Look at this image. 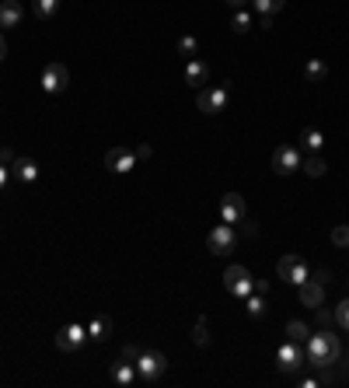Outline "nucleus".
<instances>
[{
	"label": "nucleus",
	"instance_id": "nucleus-5",
	"mask_svg": "<svg viewBox=\"0 0 349 388\" xmlns=\"http://www.w3.org/2000/svg\"><path fill=\"white\" fill-rule=\"evenodd\" d=\"M227 98H230V88L227 84H217V88H199L196 95V108L206 116H220L227 108Z\"/></svg>",
	"mask_w": 349,
	"mask_h": 388
},
{
	"label": "nucleus",
	"instance_id": "nucleus-21",
	"mask_svg": "<svg viewBox=\"0 0 349 388\" xmlns=\"http://www.w3.org/2000/svg\"><path fill=\"white\" fill-rule=\"evenodd\" d=\"M308 336H311V329H308V325H304L301 318H290V322H286V340H294V343H304Z\"/></svg>",
	"mask_w": 349,
	"mask_h": 388
},
{
	"label": "nucleus",
	"instance_id": "nucleus-30",
	"mask_svg": "<svg viewBox=\"0 0 349 388\" xmlns=\"http://www.w3.org/2000/svg\"><path fill=\"white\" fill-rule=\"evenodd\" d=\"M335 322L349 332V298H342V301H339V308H335Z\"/></svg>",
	"mask_w": 349,
	"mask_h": 388
},
{
	"label": "nucleus",
	"instance_id": "nucleus-13",
	"mask_svg": "<svg viewBox=\"0 0 349 388\" xmlns=\"http://www.w3.org/2000/svg\"><path fill=\"white\" fill-rule=\"evenodd\" d=\"M108 378L115 381V385H123V388H133L137 381H140V374H137V364H130V360H115L112 367H108Z\"/></svg>",
	"mask_w": 349,
	"mask_h": 388
},
{
	"label": "nucleus",
	"instance_id": "nucleus-12",
	"mask_svg": "<svg viewBox=\"0 0 349 388\" xmlns=\"http://www.w3.org/2000/svg\"><path fill=\"white\" fill-rule=\"evenodd\" d=\"M241 217H245V196L241 193H227L220 200V220L223 224H238Z\"/></svg>",
	"mask_w": 349,
	"mask_h": 388
},
{
	"label": "nucleus",
	"instance_id": "nucleus-23",
	"mask_svg": "<svg viewBox=\"0 0 349 388\" xmlns=\"http://www.w3.org/2000/svg\"><path fill=\"white\" fill-rule=\"evenodd\" d=\"M301 144L308 147V154H318V151L325 147V137H321V130H311V126H308V130L301 133Z\"/></svg>",
	"mask_w": 349,
	"mask_h": 388
},
{
	"label": "nucleus",
	"instance_id": "nucleus-35",
	"mask_svg": "<svg viewBox=\"0 0 349 388\" xmlns=\"http://www.w3.org/2000/svg\"><path fill=\"white\" fill-rule=\"evenodd\" d=\"M8 175H11V168L8 164H0V193H4V186H8Z\"/></svg>",
	"mask_w": 349,
	"mask_h": 388
},
{
	"label": "nucleus",
	"instance_id": "nucleus-14",
	"mask_svg": "<svg viewBox=\"0 0 349 388\" xmlns=\"http://www.w3.org/2000/svg\"><path fill=\"white\" fill-rule=\"evenodd\" d=\"M297 291H301V304H304V308H321V304H325V284L308 280V284H301Z\"/></svg>",
	"mask_w": 349,
	"mask_h": 388
},
{
	"label": "nucleus",
	"instance_id": "nucleus-20",
	"mask_svg": "<svg viewBox=\"0 0 349 388\" xmlns=\"http://www.w3.org/2000/svg\"><path fill=\"white\" fill-rule=\"evenodd\" d=\"M252 8H255L259 18H276L286 8V0H252Z\"/></svg>",
	"mask_w": 349,
	"mask_h": 388
},
{
	"label": "nucleus",
	"instance_id": "nucleus-33",
	"mask_svg": "<svg viewBox=\"0 0 349 388\" xmlns=\"http://www.w3.org/2000/svg\"><path fill=\"white\" fill-rule=\"evenodd\" d=\"M238 224H245L241 231H245L248 238H255V235H259V224H255V220H248V217H241V220H238Z\"/></svg>",
	"mask_w": 349,
	"mask_h": 388
},
{
	"label": "nucleus",
	"instance_id": "nucleus-28",
	"mask_svg": "<svg viewBox=\"0 0 349 388\" xmlns=\"http://www.w3.org/2000/svg\"><path fill=\"white\" fill-rule=\"evenodd\" d=\"M192 343H196V347H210V329H206V318H199V322H196V329H192Z\"/></svg>",
	"mask_w": 349,
	"mask_h": 388
},
{
	"label": "nucleus",
	"instance_id": "nucleus-36",
	"mask_svg": "<svg viewBox=\"0 0 349 388\" xmlns=\"http://www.w3.org/2000/svg\"><path fill=\"white\" fill-rule=\"evenodd\" d=\"M315 311H318V322H321V325H328V322H332V311H321V308H315Z\"/></svg>",
	"mask_w": 349,
	"mask_h": 388
},
{
	"label": "nucleus",
	"instance_id": "nucleus-32",
	"mask_svg": "<svg viewBox=\"0 0 349 388\" xmlns=\"http://www.w3.org/2000/svg\"><path fill=\"white\" fill-rule=\"evenodd\" d=\"M140 350H143V347H137V343H126V347H123V360H130V364H133V360L140 357Z\"/></svg>",
	"mask_w": 349,
	"mask_h": 388
},
{
	"label": "nucleus",
	"instance_id": "nucleus-4",
	"mask_svg": "<svg viewBox=\"0 0 349 388\" xmlns=\"http://www.w3.org/2000/svg\"><path fill=\"white\" fill-rule=\"evenodd\" d=\"M133 364H137L140 381H157V378L168 374V357H164L161 350H140V357H137Z\"/></svg>",
	"mask_w": 349,
	"mask_h": 388
},
{
	"label": "nucleus",
	"instance_id": "nucleus-3",
	"mask_svg": "<svg viewBox=\"0 0 349 388\" xmlns=\"http://www.w3.org/2000/svg\"><path fill=\"white\" fill-rule=\"evenodd\" d=\"M276 276H279V280H286V284H294V287H301V284L311 280V266L301 255H283L276 262Z\"/></svg>",
	"mask_w": 349,
	"mask_h": 388
},
{
	"label": "nucleus",
	"instance_id": "nucleus-19",
	"mask_svg": "<svg viewBox=\"0 0 349 388\" xmlns=\"http://www.w3.org/2000/svg\"><path fill=\"white\" fill-rule=\"evenodd\" d=\"M301 172L311 175V179H321V175L328 172V164H325L321 154H308V157H301Z\"/></svg>",
	"mask_w": 349,
	"mask_h": 388
},
{
	"label": "nucleus",
	"instance_id": "nucleus-38",
	"mask_svg": "<svg viewBox=\"0 0 349 388\" xmlns=\"http://www.w3.org/2000/svg\"><path fill=\"white\" fill-rule=\"evenodd\" d=\"M227 4H230V8H235V11H238V8L245 4V0H227Z\"/></svg>",
	"mask_w": 349,
	"mask_h": 388
},
{
	"label": "nucleus",
	"instance_id": "nucleus-34",
	"mask_svg": "<svg viewBox=\"0 0 349 388\" xmlns=\"http://www.w3.org/2000/svg\"><path fill=\"white\" fill-rule=\"evenodd\" d=\"M0 164H8V168L14 164V151L11 147H0Z\"/></svg>",
	"mask_w": 349,
	"mask_h": 388
},
{
	"label": "nucleus",
	"instance_id": "nucleus-26",
	"mask_svg": "<svg viewBox=\"0 0 349 388\" xmlns=\"http://www.w3.org/2000/svg\"><path fill=\"white\" fill-rule=\"evenodd\" d=\"M245 308H248V315H252V318H262V315H266V301H262V294H259V291H252V294L245 298Z\"/></svg>",
	"mask_w": 349,
	"mask_h": 388
},
{
	"label": "nucleus",
	"instance_id": "nucleus-22",
	"mask_svg": "<svg viewBox=\"0 0 349 388\" xmlns=\"http://www.w3.org/2000/svg\"><path fill=\"white\" fill-rule=\"evenodd\" d=\"M304 77H308L311 84H315V81H325V77H328V64H325V60H308V64H304Z\"/></svg>",
	"mask_w": 349,
	"mask_h": 388
},
{
	"label": "nucleus",
	"instance_id": "nucleus-17",
	"mask_svg": "<svg viewBox=\"0 0 349 388\" xmlns=\"http://www.w3.org/2000/svg\"><path fill=\"white\" fill-rule=\"evenodd\" d=\"M11 172H14V179L18 182H35L39 179V164L32 161V157H14V164H11Z\"/></svg>",
	"mask_w": 349,
	"mask_h": 388
},
{
	"label": "nucleus",
	"instance_id": "nucleus-1",
	"mask_svg": "<svg viewBox=\"0 0 349 388\" xmlns=\"http://www.w3.org/2000/svg\"><path fill=\"white\" fill-rule=\"evenodd\" d=\"M304 353H308V364L315 367H332L339 357H342V343L335 332L321 329V332H311V336L304 340Z\"/></svg>",
	"mask_w": 349,
	"mask_h": 388
},
{
	"label": "nucleus",
	"instance_id": "nucleus-7",
	"mask_svg": "<svg viewBox=\"0 0 349 388\" xmlns=\"http://www.w3.org/2000/svg\"><path fill=\"white\" fill-rule=\"evenodd\" d=\"M39 84H42V91H46V95H63V91H67V84H70V70H67L63 64H46V67H42Z\"/></svg>",
	"mask_w": 349,
	"mask_h": 388
},
{
	"label": "nucleus",
	"instance_id": "nucleus-27",
	"mask_svg": "<svg viewBox=\"0 0 349 388\" xmlns=\"http://www.w3.org/2000/svg\"><path fill=\"white\" fill-rule=\"evenodd\" d=\"M179 52L192 60V57H199V42H196L192 35H182V39H179Z\"/></svg>",
	"mask_w": 349,
	"mask_h": 388
},
{
	"label": "nucleus",
	"instance_id": "nucleus-31",
	"mask_svg": "<svg viewBox=\"0 0 349 388\" xmlns=\"http://www.w3.org/2000/svg\"><path fill=\"white\" fill-rule=\"evenodd\" d=\"M130 147H133L137 161H150V154H154V151H150V144H130Z\"/></svg>",
	"mask_w": 349,
	"mask_h": 388
},
{
	"label": "nucleus",
	"instance_id": "nucleus-9",
	"mask_svg": "<svg viewBox=\"0 0 349 388\" xmlns=\"http://www.w3.org/2000/svg\"><path fill=\"white\" fill-rule=\"evenodd\" d=\"M137 154H133V147L130 144H119V147H112L108 154H105V168L108 172H115V175H126V172H133L137 168Z\"/></svg>",
	"mask_w": 349,
	"mask_h": 388
},
{
	"label": "nucleus",
	"instance_id": "nucleus-15",
	"mask_svg": "<svg viewBox=\"0 0 349 388\" xmlns=\"http://www.w3.org/2000/svg\"><path fill=\"white\" fill-rule=\"evenodd\" d=\"M21 18H25V8L18 0H4V4H0V28H18Z\"/></svg>",
	"mask_w": 349,
	"mask_h": 388
},
{
	"label": "nucleus",
	"instance_id": "nucleus-18",
	"mask_svg": "<svg viewBox=\"0 0 349 388\" xmlns=\"http://www.w3.org/2000/svg\"><path fill=\"white\" fill-rule=\"evenodd\" d=\"M88 340H94V343H105L108 336H112V318H105V315H94L88 325Z\"/></svg>",
	"mask_w": 349,
	"mask_h": 388
},
{
	"label": "nucleus",
	"instance_id": "nucleus-29",
	"mask_svg": "<svg viewBox=\"0 0 349 388\" xmlns=\"http://www.w3.org/2000/svg\"><path fill=\"white\" fill-rule=\"evenodd\" d=\"M332 245H339V249H349V224H339V228H332Z\"/></svg>",
	"mask_w": 349,
	"mask_h": 388
},
{
	"label": "nucleus",
	"instance_id": "nucleus-37",
	"mask_svg": "<svg viewBox=\"0 0 349 388\" xmlns=\"http://www.w3.org/2000/svg\"><path fill=\"white\" fill-rule=\"evenodd\" d=\"M8 57V39H4V32H0V60Z\"/></svg>",
	"mask_w": 349,
	"mask_h": 388
},
{
	"label": "nucleus",
	"instance_id": "nucleus-24",
	"mask_svg": "<svg viewBox=\"0 0 349 388\" xmlns=\"http://www.w3.org/2000/svg\"><path fill=\"white\" fill-rule=\"evenodd\" d=\"M252 25H255V18H252L248 11H241V8L235 11V18H230V28H235L238 35H248V32H252Z\"/></svg>",
	"mask_w": 349,
	"mask_h": 388
},
{
	"label": "nucleus",
	"instance_id": "nucleus-2",
	"mask_svg": "<svg viewBox=\"0 0 349 388\" xmlns=\"http://www.w3.org/2000/svg\"><path fill=\"white\" fill-rule=\"evenodd\" d=\"M223 287H227L230 298L245 301V298L255 291V276H252L245 266H227V269H223Z\"/></svg>",
	"mask_w": 349,
	"mask_h": 388
},
{
	"label": "nucleus",
	"instance_id": "nucleus-8",
	"mask_svg": "<svg viewBox=\"0 0 349 388\" xmlns=\"http://www.w3.org/2000/svg\"><path fill=\"white\" fill-rule=\"evenodd\" d=\"M238 245V235H235V224H223V220H220V224L206 235V249H210V255H227L230 249H235Z\"/></svg>",
	"mask_w": 349,
	"mask_h": 388
},
{
	"label": "nucleus",
	"instance_id": "nucleus-6",
	"mask_svg": "<svg viewBox=\"0 0 349 388\" xmlns=\"http://www.w3.org/2000/svg\"><path fill=\"white\" fill-rule=\"evenodd\" d=\"M308 364V353H304V343H294V340H286L279 350H276V367L283 374H297L301 367Z\"/></svg>",
	"mask_w": 349,
	"mask_h": 388
},
{
	"label": "nucleus",
	"instance_id": "nucleus-10",
	"mask_svg": "<svg viewBox=\"0 0 349 388\" xmlns=\"http://www.w3.org/2000/svg\"><path fill=\"white\" fill-rule=\"evenodd\" d=\"M272 172L276 175H294V172H301V151L290 147V144H279L272 151Z\"/></svg>",
	"mask_w": 349,
	"mask_h": 388
},
{
	"label": "nucleus",
	"instance_id": "nucleus-16",
	"mask_svg": "<svg viewBox=\"0 0 349 388\" xmlns=\"http://www.w3.org/2000/svg\"><path fill=\"white\" fill-rule=\"evenodd\" d=\"M206 77H210V67H206V64H203L199 57H192V60L186 64V84L199 91V88L206 84Z\"/></svg>",
	"mask_w": 349,
	"mask_h": 388
},
{
	"label": "nucleus",
	"instance_id": "nucleus-25",
	"mask_svg": "<svg viewBox=\"0 0 349 388\" xmlns=\"http://www.w3.org/2000/svg\"><path fill=\"white\" fill-rule=\"evenodd\" d=\"M56 11H60V0H35V14H39L42 21H52Z\"/></svg>",
	"mask_w": 349,
	"mask_h": 388
},
{
	"label": "nucleus",
	"instance_id": "nucleus-11",
	"mask_svg": "<svg viewBox=\"0 0 349 388\" xmlns=\"http://www.w3.org/2000/svg\"><path fill=\"white\" fill-rule=\"evenodd\" d=\"M84 343H88V329L81 322H70V325H63L60 332H56V347H60L63 353H77Z\"/></svg>",
	"mask_w": 349,
	"mask_h": 388
}]
</instances>
